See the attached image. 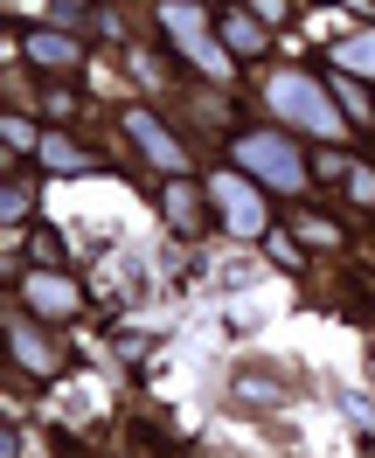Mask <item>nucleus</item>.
<instances>
[{"mask_svg":"<svg viewBox=\"0 0 375 458\" xmlns=\"http://www.w3.org/2000/svg\"><path fill=\"white\" fill-rule=\"evenodd\" d=\"M271 112H286L299 132H313V140H341L354 118H341V105L327 98L320 84H306V77H271Z\"/></svg>","mask_w":375,"mask_h":458,"instance_id":"nucleus-1","label":"nucleus"},{"mask_svg":"<svg viewBox=\"0 0 375 458\" xmlns=\"http://www.w3.org/2000/svg\"><path fill=\"white\" fill-rule=\"evenodd\" d=\"M236 160L258 174L271 195H299V188H306V160H299V146L278 140V132H243V140H236Z\"/></svg>","mask_w":375,"mask_h":458,"instance_id":"nucleus-2","label":"nucleus"},{"mask_svg":"<svg viewBox=\"0 0 375 458\" xmlns=\"http://www.w3.org/2000/svg\"><path fill=\"white\" fill-rule=\"evenodd\" d=\"M160 21L174 29V42L188 49L195 70H209V77H223V70H230V56H223V42L209 35V14L195 7V0H160Z\"/></svg>","mask_w":375,"mask_h":458,"instance_id":"nucleus-3","label":"nucleus"},{"mask_svg":"<svg viewBox=\"0 0 375 458\" xmlns=\"http://www.w3.org/2000/svg\"><path fill=\"white\" fill-rule=\"evenodd\" d=\"M209 195H216V208H223L230 236H264V201L251 195L236 174H216V181H209Z\"/></svg>","mask_w":375,"mask_h":458,"instance_id":"nucleus-4","label":"nucleus"},{"mask_svg":"<svg viewBox=\"0 0 375 458\" xmlns=\"http://www.w3.org/2000/svg\"><path fill=\"white\" fill-rule=\"evenodd\" d=\"M125 132H132V146H140V153H146L160 174H188V153H181V146L160 132V118H153V112H125Z\"/></svg>","mask_w":375,"mask_h":458,"instance_id":"nucleus-5","label":"nucleus"},{"mask_svg":"<svg viewBox=\"0 0 375 458\" xmlns=\"http://www.w3.org/2000/svg\"><path fill=\"white\" fill-rule=\"evenodd\" d=\"M21 299H29V306H35L42 319H70V313H77V285H70L63 271H49V264H42V271H29Z\"/></svg>","mask_w":375,"mask_h":458,"instance_id":"nucleus-6","label":"nucleus"},{"mask_svg":"<svg viewBox=\"0 0 375 458\" xmlns=\"http://www.w3.org/2000/svg\"><path fill=\"white\" fill-rule=\"evenodd\" d=\"M7 341H14V361H21L29 375H56V369H63V354L42 341V334H35L29 319H14V327H7Z\"/></svg>","mask_w":375,"mask_h":458,"instance_id":"nucleus-7","label":"nucleus"},{"mask_svg":"<svg viewBox=\"0 0 375 458\" xmlns=\"http://www.w3.org/2000/svg\"><path fill=\"white\" fill-rule=\"evenodd\" d=\"M21 49H29V63H42V70H77V63H84V49H77L70 35H49V29L29 35Z\"/></svg>","mask_w":375,"mask_h":458,"instance_id":"nucleus-8","label":"nucleus"},{"mask_svg":"<svg viewBox=\"0 0 375 458\" xmlns=\"http://www.w3.org/2000/svg\"><path fill=\"white\" fill-rule=\"evenodd\" d=\"M160 208L174 216V229L195 236V188H188V181H167V188H160Z\"/></svg>","mask_w":375,"mask_h":458,"instance_id":"nucleus-9","label":"nucleus"},{"mask_svg":"<svg viewBox=\"0 0 375 458\" xmlns=\"http://www.w3.org/2000/svg\"><path fill=\"white\" fill-rule=\"evenodd\" d=\"M35 153H42V167H56V174H84V167H90V160H84V146L56 140V132H49V140L35 146Z\"/></svg>","mask_w":375,"mask_h":458,"instance_id":"nucleus-10","label":"nucleus"},{"mask_svg":"<svg viewBox=\"0 0 375 458\" xmlns=\"http://www.w3.org/2000/svg\"><path fill=\"white\" fill-rule=\"evenodd\" d=\"M334 63H341V70H354V77H375V35L341 42V49H334Z\"/></svg>","mask_w":375,"mask_h":458,"instance_id":"nucleus-11","label":"nucleus"},{"mask_svg":"<svg viewBox=\"0 0 375 458\" xmlns=\"http://www.w3.org/2000/svg\"><path fill=\"white\" fill-rule=\"evenodd\" d=\"M230 42L243 49V56H258V49H264V29L251 21V14H230Z\"/></svg>","mask_w":375,"mask_h":458,"instance_id":"nucleus-12","label":"nucleus"},{"mask_svg":"<svg viewBox=\"0 0 375 458\" xmlns=\"http://www.w3.org/2000/svg\"><path fill=\"white\" fill-rule=\"evenodd\" d=\"M347 188H354V201H375V167H347Z\"/></svg>","mask_w":375,"mask_h":458,"instance_id":"nucleus-13","label":"nucleus"},{"mask_svg":"<svg viewBox=\"0 0 375 458\" xmlns=\"http://www.w3.org/2000/svg\"><path fill=\"white\" fill-rule=\"evenodd\" d=\"M299 236H306V243H334V223H320V216H299Z\"/></svg>","mask_w":375,"mask_h":458,"instance_id":"nucleus-14","label":"nucleus"},{"mask_svg":"<svg viewBox=\"0 0 375 458\" xmlns=\"http://www.w3.org/2000/svg\"><path fill=\"white\" fill-rule=\"evenodd\" d=\"M7 146L21 153V146H42V140H35V132H29V118H7Z\"/></svg>","mask_w":375,"mask_h":458,"instance_id":"nucleus-15","label":"nucleus"}]
</instances>
